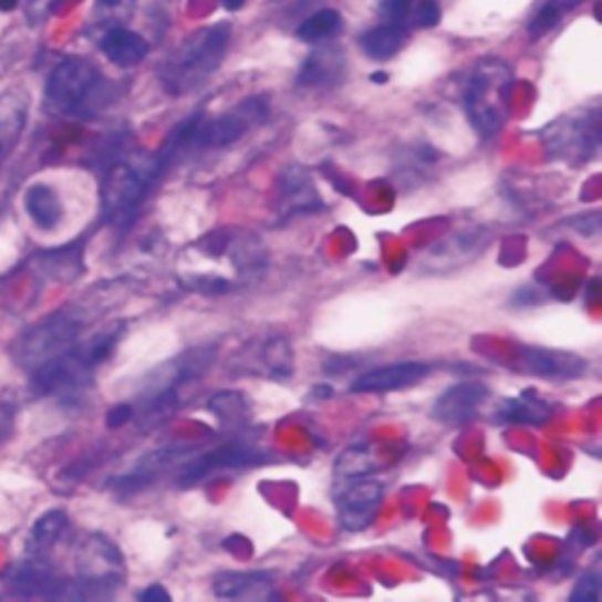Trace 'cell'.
Instances as JSON below:
<instances>
[{
    "label": "cell",
    "mask_w": 602,
    "mask_h": 602,
    "mask_svg": "<svg viewBox=\"0 0 602 602\" xmlns=\"http://www.w3.org/2000/svg\"><path fill=\"white\" fill-rule=\"evenodd\" d=\"M229 24H212L186 38L160 66V83L165 92L173 97H181V94L210 81V75L221 66L226 50H229Z\"/></svg>",
    "instance_id": "1"
},
{
    "label": "cell",
    "mask_w": 602,
    "mask_h": 602,
    "mask_svg": "<svg viewBox=\"0 0 602 602\" xmlns=\"http://www.w3.org/2000/svg\"><path fill=\"white\" fill-rule=\"evenodd\" d=\"M158 181L150 156L113 163L102 181V217L111 229H127Z\"/></svg>",
    "instance_id": "2"
},
{
    "label": "cell",
    "mask_w": 602,
    "mask_h": 602,
    "mask_svg": "<svg viewBox=\"0 0 602 602\" xmlns=\"http://www.w3.org/2000/svg\"><path fill=\"white\" fill-rule=\"evenodd\" d=\"M85 323H87L85 315L75 309H64L43 318L41 323L29 328L12 344V355L17 365L33 372L48 361H52V357L62 355L64 351L79 344Z\"/></svg>",
    "instance_id": "3"
},
{
    "label": "cell",
    "mask_w": 602,
    "mask_h": 602,
    "mask_svg": "<svg viewBox=\"0 0 602 602\" xmlns=\"http://www.w3.org/2000/svg\"><path fill=\"white\" fill-rule=\"evenodd\" d=\"M508 85H511V73H508L506 64L497 60L482 62L466 85V116L485 139L497 137L504 127Z\"/></svg>",
    "instance_id": "4"
},
{
    "label": "cell",
    "mask_w": 602,
    "mask_h": 602,
    "mask_svg": "<svg viewBox=\"0 0 602 602\" xmlns=\"http://www.w3.org/2000/svg\"><path fill=\"white\" fill-rule=\"evenodd\" d=\"M125 568L116 543L92 534L79 551V579L71 583L73 598H108L123 583Z\"/></svg>",
    "instance_id": "5"
},
{
    "label": "cell",
    "mask_w": 602,
    "mask_h": 602,
    "mask_svg": "<svg viewBox=\"0 0 602 602\" xmlns=\"http://www.w3.org/2000/svg\"><path fill=\"white\" fill-rule=\"evenodd\" d=\"M492 242V229L482 224L461 226L430 242L417 259V271L426 276H445L474 263Z\"/></svg>",
    "instance_id": "6"
},
{
    "label": "cell",
    "mask_w": 602,
    "mask_h": 602,
    "mask_svg": "<svg viewBox=\"0 0 602 602\" xmlns=\"http://www.w3.org/2000/svg\"><path fill=\"white\" fill-rule=\"evenodd\" d=\"M100 85V71L90 62L69 56V60L54 66L48 79L45 100L48 106L60 116H73L92 97Z\"/></svg>",
    "instance_id": "7"
},
{
    "label": "cell",
    "mask_w": 602,
    "mask_h": 602,
    "mask_svg": "<svg viewBox=\"0 0 602 602\" xmlns=\"http://www.w3.org/2000/svg\"><path fill=\"white\" fill-rule=\"evenodd\" d=\"M271 461L269 452H263L250 443H229L224 447L203 452V455L191 457L177 476V487L188 489L205 478H210L219 470H233V468H255Z\"/></svg>",
    "instance_id": "8"
},
{
    "label": "cell",
    "mask_w": 602,
    "mask_h": 602,
    "mask_svg": "<svg viewBox=\"0 0 602 602\" xmlns=\"http://www.w3.org/2000/svg\"><path fill=\"white\" fill-rule=\"evenodd\" d=\"M269 116V102L255 94V97L242 100L231 111H224L221 116L212 121H203L198 129V146L207 148H224L231 146L238 139H242L248 132L257 125H261Z\"/></svg>",
    "instance_id": "9"
},
{
    "label": "cell",
    "mask_w": 602,
    "mask_h": 602,
    "mask_svg": "<svg viewBox=\"0 0 602 602\" xmlns=\"http://www.w3.org/2000/svg\"><path fill=\"white\" fill-rule=\"evenodd\" d=\"M384 501V485L380 480L349 478L336 492V518L349 532H363L380 513Z\"/></svg>",
    "instance_id": "10"
},
{
    "label": "cell",
    "mask_w": 602,
    "mask_h": 602,
    "mask_svg": "<svg viewBox=\"0 0 602 602\" xmlns=\"http://www.w3.org/2000/svg\"><path fill=\"white\" fill-rule=\"evenodd\" d=\"M516 365L527 374H537L551 382L581 380L589 372V361L577 353L522 344L516 346Z\"/></svg>",
    "instance_id": "11"
},
{
    "label": "cell",
    "mask_w": 602,
    "mask_h": 602,
    "mask_svg": "<svg viewBox=\"0 0 602 602\" xmlns=\"http://www.w3.org/2000/svg\"><path fill=\"white\" fill-rule=\"evenodd\" d=\"M194 449H196L194 445H167V447L148 452V455H144L135 464V468H129V474L111 478L108 487H113V492H121V495L142 492V489H146L148 485H154L165 470L177 466L184 457L191 455Z\"/></svg>",
    "instance_id": "12"
},
{
    "label": "cell",
    "mask_w": 602,
    "mask_h": 602,
    "mask_svg": "<svg viewBox=\"0 0 602 602\" xmlns=\"http://www.w3.org/2000/svg\"><path fill=\"white\" fill-rule=\"evenodd\" d=\"M487 398L489 388L482 382H459L443 391L440 398L433 403L430 417L443 426L459 428L478 417V412Z\"/></svg>",
    "instance_id": "13"
},
{
    "label": "cell",
    "mask_w": 602,
    "mask_h": 602,
    "mask_svg": "<svg viewBox=\"0 0 602 602\" xmlns=\"http://www.w3.org/2000/svg\"><path fill=\"white\" fill-rule=\"evenodd\" d=\"M323 210V198L315 191L313 177L307 167H288L278 184L276 212L280 221L299 215H313Z\"/></svg>",
    "instance_id": "14"
},
{
    "label": "cell",
    "mask_w": 602,
    "mask_h": 602,
    "mask_svg": "<svg viewBox=\"0 0 602 602\" xmlns=\"http://www.w3.org/2000/svg\"><path fill=\"white\" fill-rule=\"evenodd\" d=\"M549 148L562 160L583 158L598 148V116L562 118L549 127Z\"/></svg>",
    "instance_id": "15"
},
{
    "label": "cell",
    "mask_w": 602,
    "mask_h": 602,
    "mask_svg": "<svg viewBox=\"0 0 602 602\" xmlns=\"http://www.w3.org/2000/svg\"><path fill=\"white\" fill-rule=\"evenodd\" d=\"M430 372L428 363L422 361H403V363H391L384 367H376L370 372H363L355 376L351 384V393H391V391H403L407 386H414L424 382Z\"/></svg>",
    "instance_id": "16"
},
{
    "label": "cell",
    "mask_w": 602,
    "mask_h": 602,
    "mask_svg": "<svg viewBox=\"0 0 602 602\" xmlns=\"http://www.w3.org/2000/svg\"><path fill=\"white\" fill-rule=\"evenodd\" d=\"M12 593L24 598H60L71 595V583L56 574L50 564L33 556L31 562L22 564L12 577Z\"/></svg>",
    "instance_id": "17"
},
{
    "label": "cell",
    "mask_w": 602,
    "mask_h": 602,
    "mask_svg": "<svg viewBox=\"0 0 602 602\" xmlns=\"http://www.w3.org/2000/svg\"><path fill=\"white\" fill-rule=\"evenodd\" d=\"M212 591L224 600H259L271 598L273 577L269 572H219L212 579Z\"/></svg>",
    "instance_id": "18"
},
{
    "label": "cell",
    "mask_w": 602,
    "mask_h": 602,
    "mask_svg": "<svg viewBox=\"0 0 602 602\" xmlns=\"http://www.w3.org/2000/svg\"><path fill=\"white\" fill-rule=\"evenodd\" d=\"M29 116V97L24 90H8L0 97V165L12 154L19 137H22Z\"/></svg>",
    "instance_id": "19"
},
{
    "label": "cell",
    "mask_w": 602,
    "mask_h": 602,
    "mask_svg": "<svg viewBox=\"0 0 602 602\" xmlns=\"http://www.w3.org/2000/svg\"><path fill=\"white\" fill-rule=\"evenodd\" d=\"M245 370L259 376H271V380H288L292 374V349L290 342L282 336H271L259 344L255 353L245 357Z\"/></svg>",
    "instance_id": "20"
},
{
    "label": "cell",
    "mask_w": 602,
    "mask_h": 602,
    "mask_svg": "<svg viewBox=\"0 0 602 602\" xmlns=\"http://www.w3.org/2000/svg\"><path fill=\"white\" fill-rule=\"evenodd\" d=\"M102 52L108 56L111 64L129 69L146 60L148 43L135 31H129L125 27H113V29H106L102 38Z\"/></svg>",
    "instance_id": "21"
},
{
    "label": "cell",
    "mask_w": 602,
    "mask_h": 602,
    "mask_svg": "<svg viewBox=\"0 0 602 602\" xmlns=\"http://www.w3.org/2000/svg\"><path fill=\"white\" fill-rule=\"evenodd\" d=\"M553 412H556V407L546 398H541L539 393L525 391L518 395V398H508V401L499 403L497 419L506 422V424L537 426V424L549 422L553 417Z\"/></svg>",
    "instance_id": "22"
},
{
    "label": "cell",
    "mask_w": 602,
    "mask_h": 602,
    "mask_svg": "<svg viewBox=\"0 0 602 602\" xmlns=\"http://www.w3.org/2000/svg\"><path fill=\"white\" fill-rule=\"evenodd\" d=\"M344 52L336 48H320L309 54L307 62L299 69V85L304 87H325L336 83L344 73Z\"/></svg>",
    "instance_id": "23"
},
{
    "label": "cell",
    "mask_w": 602,
    "mask_h": 602,
    "mask_svg": "<svg viewBox=\"0 0 602 602\" xmlns=\"http://www.w3.org/2000/svg\"><path fill=\"white\" fill-rule=\"evenodd\" d=\"M24 207L27 215L33 219V224L38 229H54V226H60L64 219V207L60 196L52 186L48 184H33L27 196H24Z\"/></svg>",
    "instance_id": "24"
},
{
    "label": "cell",
    "mask_w": 602,
    "mask_h": 602,
    "mask_svg": "<svg viewBox=\"0 0 602 602\" xmlns=\"http://www.w3.org/2000/svg\"><path fill=\"white\" fill-rule=\"evenodd\" d=\"M35 269L50 280L71 282V280L79 278L85 269L83 267V248L79 242H73V245H66V248H62V250L38 255Z\"/></svg>",
    "instance_id": "25"
},
{
    "label": "cell",
    "mask_w": 602,
    "mask_h": 602,
    "mask_svg": "<svg viewBox=\"0 0 602 602\" xmlns=\"http://www.w3.org/2000/svg\"><path fill=\"white\" fill-rule=\"evenodd\" d=\"M66 530H69V516L64 511H56L54 508V511L43 513L41 518L35 520L33 530H31V539H29L31 556H35V558L45 556L52 546L64 537Z\"/></svg>",
    "instance_id": "26"
},
{
    "label": "cell",
    "mask_w": 602,
    "mask_h": 602,
    "mask_svg": "<svg viewBox=\"0 0 602 602\" xmlns=\"http://www.w3.org/2000/svg\"><path fill=\"white\" fill-rule=\"evenodd\" d=\"M405 38H407V31L401 24L393 22V24L370 29L363 35L361 45L372 60H391V56L395 52H401V48L405 45Z\"/></svg>",
    "instance_id": "27"
},
{
    "label": "cell",
    "mask_w": 602,
    "mask_h": 602,
    "mask_svg": "<svg viewBox=\"0 0 602 602\" xmlns=\"http://www.w3.org/2000/svg\"><path fill=\"white\" fill-rule=\"evenodd\" d=\"M207 409H210L215 417L229 428H238L250 422V403L242 393H236V391L215 393L212 398L207 401Z\"/></svg>",
    "instance_id": "28"
},
{
    "label": "cell",
    "mask_w": 602,
    "mask_h": 602,
    "mask_svg": "<svg viewBox=\"0 0 602 602\" xmlns=\"http://www.w3.org/2000/svg\"><path fill=\"white\" fill-rule=\"evenodd\" d=\"M339 27H342V14L336 10H318L299 24L297 38L304 43H320L334 35Z\"/></svg>",
    "instance_id": "29"
},
{
    "label": "cell",
    "mask_w": 602,
    "mask_h": 602,
    "mask_svg": "<svg viewBox=\"0 0 602 602\" xmlns=\"http://www.w3.org/2000/svg\"><path fill=\"white\" fill-rule=\"evenodd\" d=\"M581 3H583V0H549V3H546L534 14V19L530 22V27H527V31H530L532 38H539L543 33H549L564 14H570Z\"/></svg>",
    "instance_id": "30"
},
{
    "label": "cell",
    "mask_w": 602,
    "mask_h": 602,
    "mask_svg": "<svg viewBox=\"0 0 602 602\" xmlns=\"http://www.w3.org/2000/svg\"><path fill=\"white\" fill-rule=\"evenodd\" d=\"M372 468H374V461L365 447L346 449L344 455L336 459V476H342L346 480L367 476V474H372Z\"/></svg>",
    "instance_id": "31"
},
{
    "label": "cell",
    "mask_w": 602,
    "mask_h": 602,
    "mask_svg": "<svg viewBox=\"0 0 602 602\" xmlns=\"http://www.w3.org/2000/svg\"><path fill=\"white\" fill-rule=\"evenodd\" d=\"M135 12V0H97V19L108 29L121 27Z\"/></svg>",
    "instance_id": "32"
},
{
    "label": "cell",
    "mask_w": 602,
    "mask_h": 602,
    "mask_svg": "<svg viewBox=\"0 0 602 602\" xmlns=\"http://www.w3.org/2000/svg\"><path fill=\"white\" fill-rule=\"evenodd\" d=\"M600 583H602L600 572L598 570H589L587 574H583L579 579V583L574 587L570 600L572 602H595V600H600Z\"/></svg>",
    "instance_id": "33"
},
{
    "label": "cell",
    "mask_w": 602,
    "mask_h": 602,
    "mask_svg": "<svg viewBox=\"0 0 602 602\" xmlns=\"http://www.w3.org/2000/svg\"><path fill=\"white\" fill-rule=\"evenodd\" d=\"M409 17L417 27H436L440 22V6L436 0H417L409 10Z\"/></svg>",
    "instance_id": "34"
},
{
    "label": "cell",
    "mask_w": 602,
    "mask_h": 602,
    "mask_svg": "<svg viewBox=\"0 0 602 602\" xmlns=\"http://www.w3.org/2000/svg\"><path fill=\"white\" fill-rule=\"evenodd\" d=\"M14 424V403L8 398H0V443H3Z\"/></svg>",
    "instance_id": "35"
},
{
    "label": "cell",
    "mask_w": 602,
    "mask_h": 602,
    "mask_svg": "<svg viewBox=\"0 0 602 602\" xmlns=\"http://www.w3.org/2000/svg\"><path fill=\"white\" fill-rule=\"evenodd\" d=\"M132 414H135V412H132L129 403L116 405L113 409H108V414H106V426L108 428H121V426L132 422Z\"/></svg>",
    "instance_id": "36"
},
{
    "label": "cell",
    "mask_w": 602,
    "mask_h": 602,
    "mask_svg": "<svg viewBox=\"0 0 602 602\" xmlns=\"http://www.w3.org/2000/svg\"><path fill=\"white\" fill-rule=\"evenodd\" d=\"M139 600H144V602H169V593L160 587V583H154V587H148L146 591L139 593Z\"/></svg>",
    "instance_id": "37"
},
{
    "label": "cell",
    "mask_w": 602,
    "mask_h": 602,
    "mask_svg": "<svg viewBox=\"0 0 602 602\" xmlns=\"http://www.w3.org/2000/svg\"><path fill=\"white\" fill-rule=\"evenodd\" d=\"M221 6L229 12H236V10H240L245 6V0H221Z\"/></svg>",
    "instance_id": "38"
},
{
    "label": "cell",
    "mask_w": 602,
    "mask_h": 602,
    "mask_svg": "<svg viewBox=\"0 0 602 602\" xmlns=\"http://www.w3.org/2000/svg\"><path fill=\"white\" fill-rule=\"evenodd\" d=\"M19 0H0V10L8 12V10H14Z\"/></svg>",
    "instance_id": "39"
},
{
    "label": "cell",
    "mask_w": 602,
    "mask_h": 602,
    "mask_svg": "<svg viewBox=\"0 0 602 602\" xmlns=\"http://www.w3.org/2000/svg\"><path fill=\"white\" fill-rule=\"evenodd\" d=\"M398 3H409V0H398Z\"/></svg>",
    "instance_id": "40"
}]
</instances>
